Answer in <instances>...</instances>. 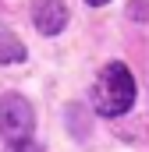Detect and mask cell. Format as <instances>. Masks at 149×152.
<instances>
[{"label": "cell", "mask_w": 149, "mask_h": 152, "mask_svg": "<svg viewBox=\"0 0 149 152\" xmlns=\"http://www.w3.org/2000/svg\"><path fill=\"white\" fill-rule=\"evenodd\" d=\"M92 103H96V110L103 117H121V113L131 110V103H135V78H131V71L121 60H114V64H107L100 71L96 88H92Z\"/></svg>", "instance_id": "1"}, {"label": "cell", "mask_w": 149, "mask_h": 152, "mask_svg": "<svg viewBox=\"0 0 149 152\" xmlns=\"http://www.w3.org/2000/svg\"><path fill=\"white\" fill-rule=\"evenodd\" d=\"M85 4H92V7H103V4H110V0H85Z\"/></svg>", "instance_id": "6"}, {"label": "cell", "mask_w": 149, "mask_h": 152, "mask_svg": "<svg viewBox=\"0 0 149 152\" xmlns=\"http://www.w3.org/2000/svg\"><path fill=\"white\" fill-rule=\"evenodd\" d=\"M25 60V46L14 36H0V64H18Z\"/></svg>", "instance_id": "4"}, {"label": "cell", "mask_w": 149, "mask_h": 152, "mask_svg": "<svg viewBox=\"0 0 149 152\" xmlns=\"http://www.w3.org/2000/svg\"><path fill=\"white\" fill-rule=\"evenodd\" d=\"M32 124H36V113H32V106H29V99H25V96L7 92V96L0 99V134H4L11 145L29 142Z\"/></svg>", "instance_id": "2"}, {"label": "cell", "mask_w": 149, "mask_h": 152, "mask_svg": "<svg viewBox=\"0 0 149 152\" xmlns=\"http://www.w3.org/2000/svg\"><path fill=\"white\" fill-rule=\"evenodd\" d=\"M7 152H43L36 142H18V145H7Z\"/></svg>", "instance_id": "5"}, {"label": "cell", "mask_w": 149, "mask_h": 152, "mask_svg": "<svg viewBox=\"0 0 149 152\" xmlns=\"http://www.w3.org/2000/svg\"><path fill=\"white\" fill-rule=\"evenodd\" d=\"M32 21L43 36H57L68 25V4L64 0H32Z\"/></svg>", "instance_id": "3"}]
</instances>
